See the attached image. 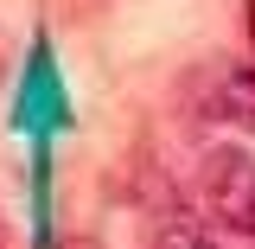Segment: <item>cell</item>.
I'll return each mask as SVG.
<instances>
[{"label":"cell","instance_id":"obj_1","mask_svg":"<svg viewBox=\"0 0 255 249\" xmlns=\"http://www.w3.org/2000/svg\"><path fill=\"white\" fill-rule=\"evenodd\" d=\"M204 198H211V211H217L223 224H249L255 211V160L236 154V147H217V154L204 160Z\"/></svg>","mask_w":255,"mask_h":249},{"label":"cell","instance_id":"obj_2","mask_svg":"<svg viewBox=\"0 0 255 249\" xmlns=\"http://www.w3.org/2000/svg\"><path fill=\"white\" fill-rule=\"evenodd\" d=\"M217 109H223V115H230L236 128H249V134H255V64H236V70L223 77Z\"/></svg>","mask_w":255,"mask_h":249},{"label":"cell","instance_id":"obj_4","mask_svg":"<svg viewBox=\"0 0 255 249\" xmlns=\"http://www.w3.org/2000/svg\"><path fill=\"white\" fill-rule=\"evenodd\" d=\"M243 230H249V237H255V211H249V224H243Z\"/></svg>","mask_w":255,"mask_h":249},{"label":"cell","instance_id":"obj_3","mask_svg":"<svg viewBox=\"0 0 255 249\" xmlns=\"http://www.w3.org/2000/svg\"><path fill=\"white\" fill-rule=\"evenodd\" d=\"M153 249H217L204 230H185V224H172V230H159V243Z\"/></svg>","mask_w":255,"mask_h":249}]
</instances>
